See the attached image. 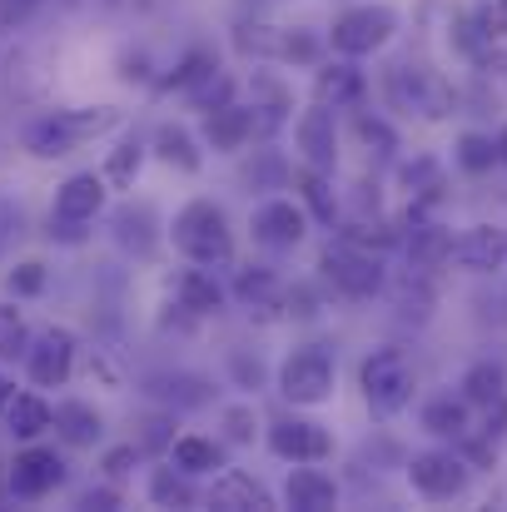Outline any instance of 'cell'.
Here are the masks:
<instances>
[{"mask_svg":"<svg viewBox=\"0 0 507 512\" xmlns=\"http://www.w3.org/2000/svg\"><path fill=\"white\" fill-rule=\"evenodd\" d=\"M120 110L115 105H80V110H55V115H40L25 125V150L40 155V160H60V155H75L80 145L120 130Z\"/></svg>","mask_w":507,"mask_h":512,"instance_id":"1","label":"cell"},{"mask_svg":"<svg viewBox=\"0 0 507 512\" xmlns=\"http://www.w3.org/2000/svg\"><path fill=\"white\" fill-rule=\"evenodd\" d=\"M174 249L189 259V264H204V269H224L234 264V229L224 219L219 204L209 199H189L179 214H174Z\"/></svg>","mask_w":507,"mask_h":512,"instance_id":"2","label":"cell"},{"mask_svg":"<svg viewBox=\"0 0 507 512\" xmlns=\"http://www.w3.org/2000/svg\"><path fill=\"white\" fill-rule=\"evenodd\" d=\"M358 388H363V398H368V408H373L378 418L403 413V408L413 403V388H418L408 353H403V348H378V353H368L363 368H358Z\"/></svg>","mask_w":507,"mask_h":512,"instance_id":"3","label":"cell"},{"mask_svg":"<svg viewBox=\"0 0 507 512\" xmlns=\"http://www.w3.org/2000/svg\"><path fill=\"white\" fill-rule=\"evenodd\" d=\"M383 90H388V105L393 110L418 115V120H443L453 110V90L443 85V75L428 70V65H413V60H398L383 75Z\"/></svg>","mask_w":507,"mask_h":512,"instance_id":"4","label":"cell"},{"mask_svg":"<svg viewBox=\"0 0 507 512\" xmlns=\"http://www.w3.org/2000/svg\"><path fill=\"white\" fill-rule=\"evenodd\" d=\"M279 393L294 403V408H319L334 398V358L324 343H304L284 358L279 368Z\"/></svg>","mask_w":507,"mask_h":512,"instance_id":"5","label":"cell"},{"mask_svg":"<svg viewBox=\"0 0 507 512\" xmlns=\"http://www.w3.org/2000/svg\"><path fill=\"white\" fill-rule=\"evenodd\" d=\"M408 483L428 503H453V498H463L473 488V468L453 448H428V453L408 458Z\"/></svg>","mask_w":507,"mask_h":512,"instance_id":"6","label":"cell"},{"mask_svg":"<svg viewBox=\"0 0 507 512\" xmlns=\"http://www.w3.org/2000/svg\"><path fill=\"white\" fill-rule=\"evenodd\" d=\"M319 269H324V279L334 284L343 299H373V294H383V264H378V254H368V249H358V244H329L324 249V259H319Z\"/></svg>","mask_w":507,"mask_h":512,"instance_id":"7","label":"cell"},{"mask_svg":"<svg viewBox=\"0 0 507 512\" xmlns=\"http://www.w3.org/2000/svg\"><path fill=\"white\" fill-rule=\"evenodd\" d=\"M393 30H398V15H393L388 5H358V10H343V15L334 20L329 45H334L338 55L358 60V55L383 50V45L393 40Z\"/></svg>","mask_w":507,"mask_h":512,"instance_id":"8","label":"cell"},{"mask_svg":"<svg viewBox=\"0 0 507 512\" xmlns=\"http://www.w3.org/2000/svg\"><path fill=\"white\" fill-rule=\"evenodd\" d=\"M105 209V174H70L55 189V209H50V229L60 239H80V224H90Z\"/></svg>","mask_w":507,"mask_h":512,"instance_id":"9","label":"cell"},{"mask_svg":"<svg viewBox=\"0 0 507 512\" xmlns=\"http://www.w3.org/2000/svg\"><path fill=\"white\" fill-rule=\"evenodd\" d=\"M75 334L70 329H45L40 339L25 348V368H30V383L35 388H60L70 373H75Z\"/></svg>","mask_w":507,"mask_h":512,"instance_id":"10","label":"cell"},{"mask_svg":"<svg viewBox=\"0 0 507 512\" xmlns=\"http://www.w3.org/2000/svg\"><path fill=\"white\" fill-rule=\"evenodd\" d=\"M269 448H274L284 463H324V458L334 453V438H329L319 423H309V418H279V423L269 428Z\"/></svg>","mask_w":507,"mask_h":512,"instance_id":"11","label":"cell"},{"mask_svg":"<svg viewBox=\"0 0 507 512\" xmlns=\"http://www.w3.org/2000/svg\"><path fill=\"white\" fill-rule=\"evenodd\" d=\"M65 483V463L55 448H25L10 463V493L15 498H45Z\"/></svg>","mask_w":507,"mask_h":512,"instance_id":"12","label":"cell"},{"mask_svg":"<svg viewBox=\"0 0 507 512\" xmlns=\"http://www.w3.org/2000/svg\"><path fill=\"white\" fill-rule=\"evenodd\" d=\"M304 229H309V214L294 199H269V204L254 209V239L264 249H299Z\"/></svg>","mask_w":507,"mask_h":512,"instance_id":"13","label":"cell"},{"mask_svg":"<svg viewBox=\"0 0 507 512\" xmlns=\"http://www.w3.org/2000/svg\"><path fill=\"white\" fill-rule=\"evenodd\" d=\"M448 264H458V269H468V274H498L507 264V239L493 224H473V229H463V234L453 239Z\"/></svg>","mask_w":507,"mask_h":512,"instance_id":"14","label":"cell"},{"mask_svg":"<svg viewBox=\"0 0 507 512\" xmlns=\"http://www.w3.org/2000/svg\"><path fill=\"white\" fill-rule=\"evenodd\" d=\"M254 130H259V115H254V105H219V110H209L204 115V140L219 150V155H234V150H244L249 140H254Z\"/></svg>","mask_w":507,"mask_h":512,"instance_id":"15","label":"cell"},{"mask_svg":"<svg viewBox=\"0 0 507 512\" xmlns=\"http://www.w3.org/2000/svg\"><path fill=\"white\" fill-rule=\"evenodd\" d=\"M299 150H304V165H314L324 174L338 165V130L329 105H314V110L299 115Z\"/></svg>","mask_w":507,"mask_h":512,"instance_id":"16","label":"cell"},{"mask_svg":"<svg viewBox=\"0 0 507 512\" xmlns=\"http://www.w3.org/2000/svg\"><path fill=\"white\" fill-rule=\"evenodd\" d=\"M209 503L224 512H274V493L254 473H219Z\"/></svg>","mask_w":507,"mask_h":512,"instance_id":"17","label":"cell"},{"mask_svg":"<svg viewBox=\"0 0 507 512\" xmlns=\"http://www.w3.org/2000/svg\"><path fill=\"white\" fill-rule=\"evenodd\" d=\"M284 498H289V508H299V512H329V508H338V483H334V473H324V468L294 463Z\"/></svg>","mask_w":507,"mask_h":512,"instance_id":"18","label":"cell"},{"mask_svg":"<svg viewBox=\"0 0 507 512\" xmlns=\"http://www.w3.org/2000/svg\"><path fill=\"white\" fill-rule=\"evenodd\" d=\"M408 234H403V249H408V259L418 264V269H443L448 264V249H453V234L443 229V224H433V219H418V209H408Z\"/></svg>","mask_w":507,"mask_h":512,"instance_id":"19","label":"cell"},{"mask_svg":"<svg viewBox=\"0 0 507 512\" xmlns=\"http://www.w3.org/2000/svg\"><path fill=\"white\" fill-rule=\"evenodd\" d=\"M174 309H184V314H194V319L219 314V309H224V289H219V279H214L204 264L184 269V274L174 279Z\"/></svg>","mask_w":507,"mask_h":512,"instance_id":"20","label":"cell"},{"mask_svg":"<svg viewBox=\"0 0 507 512\" xmlns=\"http://www.w3.org/2000/svg\"><path fill=\"white\" fill-rule=\"evenodd\" d=\"M314 100L319 105H329V110H343V105H358L363 100V70H353V65H324L319 75H314Z\"/></svg>","mask_w":507,"mask_h":512,"instance_id":"21","label":"cell"},{"mask_svg":"<svg viewBox=\"0 0 507 512\" xmlns=\"http://www.w3.org/2000/svg\"><path fill=\"white\" fill-rule=\"evenodd\" d=\"M234 294H239V304L249 309V314H274V309H284V289H279V279L269 274V269H244L239 279H234Z\"/></svg>","mask_w":507,"mask_h":512,"instance_id":"22","label":"cell"},{"mask_svg":"<svg viewBox=\"0 0 507 512\" xmlns=\"http://www.w3.org/2000/svg\"><path fill=\"white\" fill-rule=\"evenodd\" d=\"M55 433H60L70 448H95L100 433H105V423H100V413H95L90 403H60V408H55Z\"/></svg>","mask_w":507,"mask_h":512,"instance_id":"23","label":"cell"},{"mask_svg":"<svg viewBox=\"0 0 507 512\" xmlns=\"http://www.w3.org/2000/svg\"><path fill=\"white\" fill-rule=\"evenodd\" d=\"M463 398L468 403H478V408H488V403H498L507 393V363L503 358H478L468 373H463Z\"/></svg>","mask_w":507,"mask_h":512,"instance_id":"24","label":"cell"},{"mask_svg":"<svg viewBox=\"0 0 507 512\" xmlns=\"http://www.w3.org/2000/svg\"><path fill=\"white\" fill-rule=\"evenodd\" d=\"M5 423H10L15 438H40L45 428H55V408L45 398H35V393H15L5 403Z\"/></svg>","mask_w":507,"mask_h":512,"instance_id":"25","label":"cell"},{"mask_svg":"<svg viewBox=\"0 0 507 512\" xmlns=\"http://www.w3.org/2000/svg\"><path fill=\"white\" fill-rule=\"evenodd\" d=\"M393 304H398V314L403 319H413V324H428L433 319V284H428V269H408L403 274V284L393 289Z\"/></svg>","mask_w":507,"mask_h":512,"instance_id":"26","label":"cell"},{"mask_svg":"<svg viewBox=\"0 0 507 512\" xmlns=\"http://www.w3.org/2000/svg\"><path fill=\"white\" fill-rule=\"evenodd\" d=\"M423 433H433V438H468V398H453V393L433 398L423 408Z\"/></svg>","mask_w":507,"mask_h":512,"instance_id":"27","label":"cell"},{"mask_svg":"<svg viewBox=\"0 0 507 512\" xmlns=\"http://www.w3.org/2000/svg\"><path fill=\"white\" fill-rule=\"evenodd\" d=\"M169 453H174V468H184L189 478H199V473H214V468H224V448L214 443V438H174L169 443Z\"/></svg>","mask_w":507,"mask_h":512,"instance_id":"28","label":"cell"},{"mask_svg":"<svg viewBox=\"0 0 507 512\" xmlns=\"http://www.w3.org/2000/svg\"><path fill=\"white\" fill-rule=\"evenodd\" d=\"M115 239L125 249H135L140 259L155 249V209L150 204H135V209H120L115 214Z\"/></svg>","mask_w":507,"mask_h":512,"instance_id":"29","label":"cell"},{"mask_svg":"<svg viewBox=\"0 0 507 512\" xmlns=\"http://www.w3.org/2000/svg\"><path fill=\"white\" fill-rule=\"evenodd\" d=\"M155 155L174 165V170L194 174L204 160H199V150H194V140H189V130H179V125H160V135H155Z\"/></svg>","mask_w":507,"mask_h":512,"instance_id":"30","label":"cell"},{"mask_svg":"<svg viewBox=\"0 0 507 512\" xmlns=\"http://www.w3.org/2000/svg\"><path fill=\"white\" fill-rule=\"evenodd\" d=\"M150 503H155V508H189V503H194L189 473H184V468H155V473H150Z\"/></svg>","mask_w":507,"mask_h":512,"instance_id":"31","label":"cell"},{"mask_svg":"<svg viewBox=\"0 0 507 512\" xmlns=\"http://www.w3.org/2000/svg\"><path fill=\"white\" fill-rule=\"evenodd\" d=\"M453 160H458V165H463L468 174H488L493 165H503V160H498V140H493V135H478V130L458 135V150H453Z\"/></svg>","mask_w":507,"mask_h":512,"instance_id":"32","label":"cell"},{"mask_svg":"<svg viewBox=\"0 0 507 512\" xmlns=\"http://www.w3.org/2000/svg\"><path fill=\"white\" fill-rule=\"evenodd\" d=\"M150 393H160V398H169L174 408H204L214 393H209V383L204 378H189V373H174V378H155L150 383Z\"/></svg>","mask_w":507,"mask_h":512,"instance_id":"33","label":"cell"},{"mask_svg":"<svg viewBox=\"0 0 507 512\" xmlns=\"http://www.w3.org/2000/svg\"><path fill=\"white\" fill-rule=\"evenodd\" d=\"M299 189H304V199H309L314 219H319V224H334V219H338V199H334V189H329V179H324V170L304 165V174H299Z\"/></svg>","mask_w":507,"mask_h":512,"instance_id":"34","label":"cell"},{"mask_svg":"<svg viewBox=\"0 0 507 512\" xmlns=\"http://www.w3.org/2000/svg\"><path fill=\"white\" fill-rule=\"evenodd\" d=\"M338 239L343 244H358V249H373V254H383V249H393V244H403V234L393 229V224H368V219H358V224H348V229H338Z\"/></svg>","mask_w":507,"mask_h":512,"instance_id":"35","label":"cell"},{"mask_svg":"<svg viewBox=\"0 0 507 512\" xmlns=\"http://www.w3.org/2000/svg\"><path fill=\"white\" fill-rule=\"evenodd\" d=\"M145 165V145L140 140H125L120 150H110V160H105V184H115V189H130L135 184V174Z\"/></svg>","mask_w":507,"mask_h":512,"instance_id":"36","label":"cell"},{"mask_svg":"<svg viewBox=\"0 0 507 512\" xmlns=\"http://www.w3.org/2000/svg\"><path fill=\"white\" fill-rule=\"evenodd\" d=\"M229 90H234V85H229V75H219V65H214V70H209L204 80H194L184 95H189V105H194V110H204V115H209V110L229 105Z\"/></svg>","mask_w":507,"mask_h":512,"instance_id":"37","label":"cell"},{"mask_svg":"<svg viewBox=\"0 0 507 512\" xmlns=\"http://www.w3.org/2000/svg\"><path fill=\"white\" fill-rule=\"evenodd\" d=\"M403 184H408L413 199H443V170H438L433 160H413V165H403Z\"/></svg>","mask_w":507,"mask_h":512,"instance_id":"38","label":"cell"},{"mask_svg":"<svg viewBox=\"0 0 507 512\" xmlns=\"http://www.w3.org/2000/svg\"><path fill=\"white\" fill-rule=\"evenodd\" d=\"M30 348V334H25V319L10 309V304H0V358H20Z\"/></svg>","mask_w":507,"mask_h":512,"instance_id":"39","label":"cell"},{"mask_svg":"<svg viewBox=\"0 0 507 512\" xmlns=\"http://www.w3.org/2000/svg\"><path fill=\"white\" fill-rule=\"evenodd\" d=\"M358 135H363V145H373L383 160L398 150V135L388 130V120H378V115H358Z\"/></svg>","mask_w":507,"mask_h":512,"instance_id":"40","label":"cell"},{"mask_svg":"<svg viewBox=\"0 0 507 512\" xmlns=\"http://www.w3.org/2000/svg\"><path fill=\"white\" fill-rule=\"evenodd\" d=\"M40 289H45V264H15V269H10V294L30 299V294H40Z\"/></svg>","mask_w":507,"mask_h":512,"instance_id":"41","label":"cell"},{"mask_svg":"<svg viewBox=\"0 0 507 512\" xmlns=\"http://www.w3.org/2000/svg\"><path fill=\"white\" fill-rule=\"evenodd\" d=\"M209 70H214V55H189V60H184L174 75H169L165 85H169V90H189V85H194V80H204Z\"/></svg>","mask_w":507,"mask_h":512,"instance_id":"42","label":"cell"},{"mask_svg":"<svg viewBox=\"0 0 507 512\" xmlns=\"http://www.w3.org/2000/svg\"><path fill=\"white\" fill-rule=\"evenodd\" d=\"M140 428H145V433H140V448H150V453H160V448H169V443H174V433H169V428H174V418H165V413L145 418Z\"/></svg>","mask_w":507,"mask_h":512,"instance_id":"43","label":"cell"},{"mask_svg":"<svg viewBox=\"0 0 507 512\" xmlns=\"http://www.w3.org/2000/svg\"><path fill=\"white\" fill-rule=\"evenodd\" d=\"M224 428H229V443H249V438H254V408H249V403L224 408Z\"/></svg>","mask_w":507,"mask_h":512,"instance_id":"44","label":"cell"},{"mask_svg":"<svg viewBox=\"0 0 507 512\" xmlns=\"http://www.w3.org/2000/svg\"><path fill=\"white\" fill-rule=\"evenodd\" d=\"M135 458H140V448H135V443H130V448H110V453H105V478H110V483L130 478Z\"/></svg>","mask_w":507,"mask_h":512,"instance_id":"45","label":"cell"},{"mask_svg":"<svg viewBox=\"0 0 507 512\" xmlns=\"http://www.w3.org/2000/svg\"><path fill=\"white\" fill-rule=\"evenodd\" d=\"M234 368H239V378H244L249 388H259V373H264V368H259V358L249 363V358H239V353H234Z\"/></svg>","mask_w":507,"mask_h":512,"instance_id":"46","label":"cell"},{"mask_svg":"<svg viewBox=\"0 0 507 512\" xmlns=\"http://www.w3.org/2000/svg\"><path fill=\"white\" fill-rule=\"evenodd\" d=\"M115 503H120L115 493H85L80 498V508H115Z\"/></svg>","mask_w":507,"mask_h":512,"instance_id":"47","label":"cell"},{"mask_svg":"<svg viewBox=\"0 0 507 512\" xmlns=\"http://www.w3.org/2000/svg\"><path fill=\"white\" fill-rule=\"evenodd\" d=\"M10 398H15V388H10V383L0 378V413H5V403H10Z\"/></svg>","mask_w":507,"mask_h":512,"instance_id":"48","label":"cell"},{"mask_svg":"<svg viewBox=\"0 0 507 512\" xmlns=\"http://www.w3.org/2000/svg\"><path fill=\"white\" fill-rule=\"evenodd\" d=\"M498 160H503V165H507V130H503V135H498Z\"/></svg>","mask_w":507,"mask_h":512,"instance_id":"49","label":"cell"},{"mask_svg":"<svg viewBox=\"0 0 507 512\" xmlns=\"http://www.w3.org/2000/svg\"><path fill=\"white\" fill-rule=\"evenodd\" d=\"M498 5H503V10H507V0H498Z\"/></svg>","mask_w":507,"mask_h":512,"instance_id":"50","label":"cell"},{"mask_svg":"<svg viewBox=\"0 0 507 512\" xmlns=\"http://www.w3.org/2000/svg\"><path fill=\"white\" fill-rule=\"evenodd\" d=\"M65 5H75V0H65Z\"/></svg>","mask_w":507,"mask_h":512,"instance_id":"51","label":"cell"}]
</instances>
